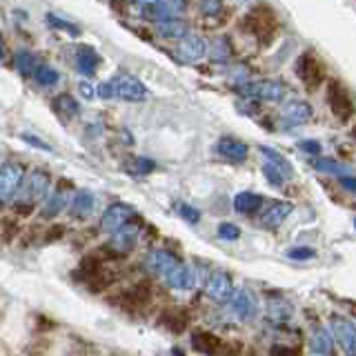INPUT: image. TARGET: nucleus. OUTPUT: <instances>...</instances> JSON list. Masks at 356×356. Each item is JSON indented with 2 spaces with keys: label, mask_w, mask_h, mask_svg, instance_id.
Returning <instances> with one entry per match:
<instances>
[{
  "label": "nucleus",
  "mask_w": 356,
  "mask_h": 356,
  "mask_svg": "<svg viewBox=\"0 0 356 356\" xmlns=\"http://www.w3.org/2000/svg\"><path fill=\"white\" fill-rule=\"evenodd\" d=\"M261 154L265 156V165H263V174L270 181L272 187H283L287 178H292V165L287 163L285 156L270 147H261Z\"/></svg>",
  "instance_id": "f257e3e1"
},
{
  "label": "nucleus",
  "mask_w": 356,
  "mask_h": 356,
  "mask_svg": "<svg viewBox=\"0 0 356 356\" xmlns=\"http://www.w3.org/2000/svg\"><path fill=\"white\" fill-rule=\"evenodd\" d=\"M238 92L245 98H256V100H267V103H278V100H283L287 89H285L283 83L265 78V81H252V83L238 85Z\"/></svg>",
  "instance_id": "f03ea898"
},
{
  "label": "nucleus",
  "mask_w": 356,
  "mask_h": 356,
  "mask_svg": "<svg viewBox=\"0 0 356 356\" xmlns=\"http://www.w3.org/2000/svg\"><path fill=\"white\" fill-rule=\"evenodd\" d=\"M241 29L254 33L256 38H261L265 42L274 33V29H276V18H274V14L267 7H256V9H252L250 14L243 18Z\"/></svg>",
  "instance_id": "7ed1b4c3"
},
{
  "label": "nucleus",
  "mask_w": 356,
  "mask_h": 356,
  "mask_svg": "<svg viewBox=\"0 0 356 356\" xmlns=\"http://www.w3.org/2000/svg\"><path fill=\"white\" fill-rule=\"evenodd\" d=\"M111 92L114 98L127 100V103H143L147 98V87H145L138 78H134L129 74H118L111 78Z\"/></svg>",
  "instance_id": "20e7f679"
},
{
  "label": "nucleus",
  "mask_w": 356,
  "mask_h": 356,
  "mask_svg": "<svg viewBox=\"0 0 356 356\" xmlns=\"http://www.w3.org/2000/svg\"><path fill=\"white\" fill-rule=\"evenodd\" d=\"M22 183H25V167L18 163L3 165V172H0V196H3V203H9L11 196L20 192Z\"/></svg>",
  "instance_id": "39448f33"
},
{
  "label": "nucleus",
  "mask_w": 356,
  "mask_h": 356,
  "mask_svg": "<svg viewBox=\"0 0 356 356\" xmlns=\"http://www.w3.org/2000/svg\"><path fill=\"white\" fill-rule=\"evenodd\" d=\"M49 183H51V178L49 174H44V172H31L27 178H25V183H22L20 187V198L22 203H36V200L44 198L47 196V189H49Z\"/></svg>",
  "instance_id": "423d86ee"
},
{
  "label": "nucleus",
  "mask_w": 356,
  "mask_h": 356,
  "mask_svg": "<svg viewBox=\"0 0 356 356\" xmlns=\"http://www.w3.org/2000/svg\"><path fill=\"white\" fill-rule=\"evenodd\" d=\"M152 298V289L147 283H136L134 287L125 289V292H120L118 296H111L109 303L116 305V307H122V309H138L143 305H147Z\"/></svg>",
  "instance_id": "0eeeda50"
},
{
  "label": "nucleus",
  "mask_w": 356,
  "mask_h": 356,
  "mask_svg": "<svg viewBox=\"0 0 356 356\" xmlns=\"http://www.w3.org/2000/svg\"><path fill=\"white\" fill-rule=\"evenodd\" d=\"M327 103L334 111V116L341 118V120H350L352 114H354V103L348 94V89H345L341 83L332 81L327 85Z\"/></svg>",
  "instance_id": "6e6552de"
},
{
  "label": "nucleus",
  "mask_w": 356,
  "mask_h": 356,
  "mask_svg": "<svg viewBox=\"0 0 356 356\" xmlns=\"http://www.w3.org/2000/svg\"><path fill=\"white\" fill-rule=\"evenodd\" d=\"M207 54V42L203 36H198V33H185L183 40H178V56H181L183 63H189L194 65L198 60H203Z\"/></svg>",
  "instance_id": "1a4fd4ad"
},
{
  "label": "nucleus",
  "mask_w": 356,
  "mask_h": 356,
  "mask_svg": "<svg viewBox=\"0 0 356 356\" xmlns=\"http://www.w3.org/2000/svg\"><path fill=\"white\" fill-rule=\"evenodd\" d=\"M332 332L345 354L356 356V325L343 316H332Z\"/></svg>",
  "instance_id": "9d476101"
},
{
  "label": "nucleus",
  "mask_w": 356,
  "mask_h": 356,
  "mask_svg": "<svg viewBox=\"0 0 356 356\" xmlns=\"http://www.w3.org/2000/svg\"><path fill=\"white\" fill-rule=\"evenodd\" d=\"M296 76L303 81L307 87H316L323 83V65L312 51L300 54V58L296 63Z\"/></svg>",
  "instance_id": "9b49d317"
},
{
  "label": "nucleus",
  "mask_w": 356,
  "mask_h": 356,
  "mask_svg": "<svg viewBox=\"0 0 356 356\" xmlns=\"http://www.w3.org/2000/svg\"><path fill=\"white\" fill-rule=\"evenodd\" d=\"M205 292L211 300H218V303H227L234 296V281L232 276L225 272H214L207 278Z\"/></svg>",
  "instance_id": "f8f14e48"
},
{
  "label": "nucleus",
  "mask_w": 356,
  "mask_h": 356,
  "mask_svg": "<svg viewBox=\"0 0 356 356\" xmlns=\"http://www.w3.org/2000/svg\"><path fill=\"white\" fill-rule=\"evenodd\" d=\"M138 241V227L136 225H122L116 232H111V241H109V248L114 250L118 256H125L134 250V245Z\"/></svg>",
  "instance_id": "ddd939ff"
},
{
  "label": "nucleus",
  "mask_w": 356,
  "mask_h": 356,
  "mask_svg": "<svg viewBox=\"0 0 356 356\" xmlns=\"http://www.w3.org/2000/svg\"><path fill=\"white\" fill-rule=\"evenodd\" d=\"M167 285L172 289H181V292H187V289H194L196 287V272L194 267H189L185 263H176L170 274L165 276Z\"/></svg>",
  "instance_id": "4468645a"
},
{
  "label": "nucleus",
  "mask_w": 356,
  "mask_h": 356,
  "mask_svg": "<svg viewBox=\"0 0 356 356\" xmlns=\"http://www.w3.org/2000/svg\"><path fill=\"white\" fill-rule=\"evenodd\" d=\"M229 305H232L234 314H236V318H241V321H252L256 316V312H259V307H256V298L250 289H238V292H234Z\"/></svg>",
  "instance_id": "2eb2a0df"
},
{
  "label": "nucleus",
  "mask_w": 356,
  "mask_h": 356,
  "mask_svg": "<svg viewBox=\"0 0 356 356\" xmlns=\"http://www.w3.org/2000/svg\"><path fill=\"white\" fill-rule=\"evenodd\" d=\"M131 216H134V211L127 205L114 203V205H109L105 209L103 220H100V227H103L105 232H116L118 227L127 225V222L131 220Z\"/></svg>",
  "instance_id": "dca6fc26"
},
{
  "label": "nucleus",
  "mask_w": 356,
  "mask_h": 356,
  "mask_svg": "<svg viewBox=\"0 0 356 356\" xmlns=\"http://www.w3.org/2000/svg\"><path fill=\"white\" fill-rule=\"evenodd\" d=\"M216 152L222 156V159L234 161V163H243L248 159V145L234 136H222L216 143Z\"/></svg>",
  "instance_id": "f3484780"
},
{
  "label": "nucleus",
  "mask_w": 356,
  "mask_h": 356,
  "mask_svg": "<svg viewBox=\"0 0 356 356\" xmlns=\"http://www.w3.org/2000/svg\"><path fill=\"white\" fill-rule=\"evenodd\" d=\"M294 205L289 200H281V203H274L267 207L263 214H261V225L267 229H276L278 225H283V220L292 214Z\"/></svg>",
  "instance_id": "a211bd4d"
},
{
  "label": "nucleus",
  "mask_w": 356,
  "mask_h": 356,
  "mask_svg": "<svg viewBox=\"0 0 356 356\" xmlns=\"http://www.w3.org/2000/svg\"><path fill=\"white\" fill-rule=\"evenodd\" d=\"M176 263L178 261L165 250H154V252L147 254V259H145V267H147V270L152 274H156V276H167Z\"/></svg>",
  "instance_id": "6ab92c4d"
},
{
  "label": "nucleus",
  "mask_w": 356,
  "mask_h": 356,
  "mask_svg": "<svg viewBox=\"0 0 356 356\" xmlns=\"http://www.w3.org/2000/svg\"><path fill=\"white\" fill-rule=\"evenodd\" d=\"M281 118L289 125H300V122H307L312 118V107L305 100H289L281 109Z\"/></svg>",
  "instance_id": "aec40b11"
},
{
  "label": "nucleus",
  "mask_w": 356,
  "mask_h": 356,
  "mask_svg": "<svg viewBox=\"0 0 356 356\" xmlns=\"http://www.w3.org/2000/svg\"><path fill=\"white\" fill-rule=\"evenodd\" d=\"M67 205H70V189H67V183H63L56 192H51V196L44 200V207L40 211L42 218H51L56 216L58 211H63Z\"/></svg>",
  "instance_id": "412c9836"
},
{
  "label": "nucleus",
  "mask_w": 356,
  "mask_h": 356,
  "mask_svg": "<svg viewBox=\"0 0 356 356\" xmlns=\"http://www.w3.org/2000/svg\"><path fill=\"white\" fill-rule=\"evenodd\" d=\"M194 350L203 352V354H218V352H227L222 348V341L218 337H214L211 332H196L192 339Z\"/></svg>",
  "instance_id": "4be33fe9"
},
{
  "label": "nucleus",
  "mask_w": 356,
  "mask_h": 356,
  "mask_svg": "<svg viewBox=\"0 0 356 356\" xmlns=\"http://www.w3.org/2000/svg\"><path fill=\"white\" fill-rule=\"evenodd\" d=\"M156 33L163 38V40H183V36L187 33V25L183 20H176V18H170V20H163L159 22V27H156Z\"/></svg>",
  "instance_id": "5701e85b"
},
{
  "label": "nucleus",
  "mask_w": 356,
  "mask_h": 356,
  "mask_svg": "<svg viewBox=\"0 0 356 356\" xmlns=\"http://www.w3.org/2000/svg\"><path fill=\"white\" fill-rule=\"evenodd\" d=\"M100 65V56L92 49V47H81L76 56V67L78 72L85 74V76H94V72L98 70Z\"/></svg>",
  "instance_id": "b1692460"
},
{
  "label": "nucleus",
  "mask_w": 356,
  "mask_h": 356,
  "mask_svg": "<svg viewBox=\"0 0 356 356\" xmlns=\"http://www.w3.org/2000/svg\"><path fill=\"white\" fill-rule=\"evenodd\" d=\"M94 205H96V198H94L92 192H87V189L76 192L74 198H72V211H74V216H78V218H87L89 214H92Z\"/></svg>",
  "instance_id": "393cba45"
},
{
  "label": "nucleus",
  "mask_w": 356,
  "mask_h": 356,
  "mask_svg": "<svg viewBox=\"0 0 356 356\" xmlns=\"http://www.w3.org/2000/svg\"><path fill=\"white\" fill-rule=\"evenodd\" d=\"M261 205H263V196L254 192H241L234 198V209L241 211V214H254V211L261 209Z\"/></svg>",
  "instance_id": "a878e982"
},
{
  "label": "nucleus",
  "mask_w": 356,
  "mask_h": 356,
  "mask_svg": "<svg viewBox=\"0 0 356 356\" xmlns=\"http://www.w3.org/2000/svg\"><path fill=\"white\" fill-rule=\"evenodd\" d=\"M309 352L312 354H332L334 352V345H332L330 332L316 330L314 334H312V339H309Z\"/></svg>",
  "instance_id": "bb28decb"
},
{
  "label": "nucleus",
  "mask_w": 356,
  "mask_h": 356,
  "mask_svg": "<svg viewBox=\"0 0 356 356\" xmlns=\"http://www.w3.org/2000/svg\"><path fill=\"white\" fill-rule=\"evenodd\" d=\"M14 65H16L18 74H22V76H33V72H36V67L40 63L36 58V54H31V51H18L16 58H14Z\"/></svg>",
  "instance_id": "cd10ccee"
},
{
  "label": "nucleus",
  "mask_w": 356,
  "mask_h": 356,
  "mask_svg": "<svg viewBox=\"0 0 356 356\" xmlns=\"http://www.w3.org/2000/svg\"><path fill=\"white\" fill-rule=\"evenodd\" d=\"M122 167H125L129 174L145 176V174H152L156 170V163L149 161V159H145V156H134V159H127Z\"/></svg>",
  "instance_id": "c85d7f7f"
},
{
  "label": "nucleus",
  "mask_w": 356,
  "mask_h": 356,
  "mask_svg": "<svg viewBox=\"0 0 356 356\" xmlns=\"http://www.w3.org/2000/svg\"><path fill=\"white\" fill-rule=\"evenodd\" d=\"M54 109L58 111V114H63L65 118H76L78 111H81V107H78V103L70 94H60L58 98H56L54 100Z\"/></svg>",
  "instance_id": "c756f323"
},
{
  "label": "nucleus",
  "mask_w": 356,
  "mask_h": 356,
  "mask_svg": "<svg viewBox=\"0 0 356 356\" xmlns=\"http://www.w3.org/2000/svg\"><path fill=\"white\" fill-rule=\"evenodd\" d=\"M33 81H36L38 85H42V87H51V85L58 83V72H56L51 65L40 63L36 67V72H33Z\"/></svg>",
  "instance_id": "7c9ffc66"
},
{
  "label": "nucleus",
  "mask_w": 356,
  "mask_h": 356,
  "mask_svg": "<svg viewBox=\"0 0 356 356\" xmlns=\"http://www.w3.org/2000/svg\"><path fill=\"white\" fill-rule=\"evenodd\" d=\"M211 58L218 60V63H227L232 58V47H229V40L227 38H216L214 44H211Z\"/></svg>",
  "instance_id": "2f4dec72"
},
{
  "label": "nucleus",
  "mask_w": 356,
  "mask_h": 356,
  "mask_svg": "<svg viewBox=\"0 0 356 356\" xmlns=\"http://www.w3.org/2000/svg\"><path fill=\"white\" fill-rule=\"evenodd\" d=\"M314 167H316L318 172H325V174H337V176L348 174V167H343L341 163H337L334 159H314Z\"/></svg>",
  "instance_id": "473e14b6"
},
{
  "label": "nucleus",
  "mask_w": 356,
  "mask_h": 356,
  "mask_svg": "<svg viewBox=\"0 0 356 356\" xmlns=\"http://www.w3.org/2000/svg\"><path fill=\"white\" fill-rule=\"evenodd\" d=\"M163 323L172 332H183L187 325V314L185 312H167V314L163 316Z\"/></svg>",
  "instance_id": "72a5a7b5"
},
{
  "label": "nucleus",
  "mask_w": 356,
  "mask_h": 356,
  "mask_svg": "<svg viewBox=\"0 0 356 356\" xmlns=\"http://www.w3.org/2000/svg\"><path fill=\"white\" fill-rule=\"evenodd\" d=\"M47 22H49V27L67 31V33H72V36H78V33H81V29H78L76 25H72L70 20H63V18L54 16V14H47Z\"/></svg>",
  "instance_id": "f704fd0d"
},
{
  "label": "nucleus",
  "mask_w": 356,
  "mask_h": 356,
  "mask_svg": "<svg viewBox=\"0 0 356 356\" xmlns=\"http://www.w3.org/2000/svg\"><path fill=\"white\" fill-rule=\"evenodd\" d=\"M285 256L292 261H312V259H316V252L312 248H305V245H300V248H289Z\"/></svg>",
  "instance_id": "c9c22d12"
},
{
  "label": "nucleus",
  "mask_w": 356,
  "mask_h": 356,
  "mask_svg": "<svg viewBox=\"0 0 356 356\" xmlns=\"http://www.w3.org/2000/svg\"><path fill=\"white\" fill-rule=\"evenodd\" d=\"M198 9L203 16H218L222 11V0H198Z\"/></svg>",
  "instance_id": "e433bc0d"
},
{
  "label": "nucleus",
  "mask_w": 356,
  "mask_h": 356,
  "mask_svg": "<svg viewBox=\"0 0 356 356\" xmlns=\"http://www.w3.org/2000/svg\"><path fill=\"white\" fill-rule=\"evenodd\" d=\"M218 236L222 241H238L241 238V227L234 222H220L218 225Z\"/></svg>",
  "instance_id": "4c0bfd02"
},
{
  "label": "nucleus",
  "mask_w": 356,
  "mask_h": 356,
  "mask_svg": "<svg viewBox=\"0 0 356 356\" xmlns=\"http://www.w3.org/2000/svg\"><path fill=\"white\" fill-rule=\"evenodd\" d=\"M178 214H181L187 222H198L200 220V211L192 205H187V203H181L178 205Z\"/></svg>",
  "instance_id": "58836bf2"
},
{
  "label": "nucleus",
  "mask_w": 356,
  "mask_h": 356,
  "mask_svg": "<svg viewBox=\"0 0 356 356\" xmlns=\"http://www.w3.org/2000/svg\"><path fill=\"white\" fill-rule=\"evenodd\" d=\"M298 147L307 152V154H321V143L318 140H312V138H305L298 143Z\"/></svg>",
  "instance_id": "ea45409f"
},
{
  "label": "nucleus",
  "mask_w": 356,
  "mask_h": 356,
  "mask_svg": "<svg viewBox=\"0 0 356 356\" xmlns=\"http://www.w3.org/2000/svg\"><path fill=\"white\" fill-rule=\"evenodd\" d=\"M254 100H256V98H248V103H245V100H238L236 107H238L241 114H250V116L256 114V109H259V105H256Z\"/></svg>",
  "instance_id": "a19ab883"
},
{
  "label": "nucleus",
  "mask_w": 356,
  "mask_h": 356,
  "mask_svg": "<svg viewBox=\"0 0 356 356\" xmlns=\"http://www.w3.org/2000/svg\"><path fill=\"white\" fill-rule=\"evenodd\" d=\"M22 140H27L31 147H38V149H42V152H51V147L47 143H42L38 136H31V134H22Z\"/></svg>",
  "instance_id": "79ce46f5"
},
{
  "label": "nucleus",
  "mask_w": 356,
  "mask_h": 356,
  "mask_svg": "<svg viewBox=\"0 0 356 356\" xmlns=\"http://www.w3.org/2000/svg\"><path fill=\"white\" fill-rule=\"evenodd\" d=\"M65 232H67L65 225H54V227H49V229H47V236H44V243H51V241L63 238V234H65Z\"/></svg>",
  "instance_id": "37998d69"
},
{
  "label": "nucleus",
  "mask_w": 356,
  "mask_h": 356,
  "mask_svg": "<svg viewBox=\"0 0 356 356\" xmlns=\"http://www.w3.org/2000/svg\"><path fill=\"white\" fill-rule=\"evenodd\" d=\"M339 183H341V187H345L348 192H352V194H356V176H339Z\"/></svg>",
  "instance_id": "c03bdc74"
},
{
  "label": "nucleus",
  "mask_w": 356,
  "mask_h": 356,
  "mask_svg": "<svg viewBox=\"0 0 356 356\" xmlns=\"http://www.w3.org/2000/svg\"><path fill=\"white\" fill-rule=\"evenodd\" d=\"M78 89H81V96L87 98V100H92V98L96 96L94 85H89V83H81V85H78Z\"/></svg>",
  "instance_id": "a18cd8bd"
},
{
  "label": "nucleus",
  "mask_w": 356,
  "mask_h": 356,
  "mask_svg": "<svg viewBox=\"0 0 356 356\" xmlns=\"http://www.w3.org/2000/svg\"><path fill=\"white\" fill-rule=\"evenodd\" d=\"M300 350H292V348H272V354H298Z\"/></svg>",
  "instance_id": "49530a36"
},
{
  "label": "nucleus",
  "mask_w": 356,
  "mask_h": 356,
  "mask_svg": "<svg viewBox=\"0 0 356 356\" xmlns=\"http://www.w3.org/2000/svg\"><path fill=\"white\" fill-rule=\"evenodd\" d=\"M140 3H154V0H140Z\"/></svg>",
  "instance_id": "de8ad7c7"
},
{
  "label": "nucleus",
  "mask_w": 356,
  "mask_h": 356,
  "mask_svg": "<svg viewBox=\"0 0 356 356\" xmlns=\"http://www.w3.org/2000/svg\"><path fill=\"white\" fill-rule=\"evenodd\" d=\"M354 227H356V218H354Z\"/></svg>",
  "instance_id": "09e8293b"
}]
</instances>
